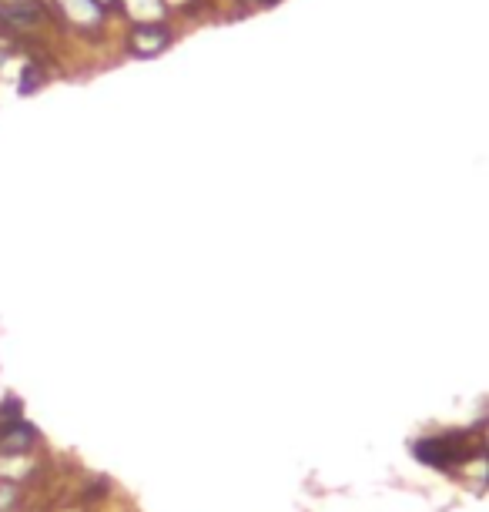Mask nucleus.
Instances as JSON below:
<instances>
[{"instance_id": "1", "label": "nucleus", "mask_w": 489, "mask_h": 512, "mask_svg": "<svg viewBox=\"0 0 489 512\" xmlns=\"http://www.w3.org/2000/svg\"><path fill=\"white\" fill-rule=\"evenodd\" d=\"M37 429L31 422L24 419H14V422H4L0 425V459H14V456H31L37 449Z\"/></svg>"}, {"instance_id": "2", "label": "nucleus", "mask_w": 489, "mask_h": 512, "mask_svg": "<svg viewBox=\"0 0 489 512\" xmlns=\"http://www.w3.org/2000/svg\"><path fill=\"white\" fill-rule=\"evenodd\" d=\"M165 44H168V34L161 31V27H138V31L131 34V51L138 54V57L158 54Z\"/></svg>"}, {"instance_id": "3", "label": "nucleus", "mask_w": 489, "mask_h": 512, "mask_svg": "<svg viewBox=\"0 0 489 512\" xmlns=\"http://www.w3.org/2000/svg\"><path fill=\"white\" fill-rule=\"evenodd\" d=\"M44 84V71L37 64H24V74H21V94H34L37 88Z\"/></svg>"}, {"instance_id": "4", "label": "nucleus", "mask_w": 489, "mask_h": 512, "mask_svg": "<svg viewBox=\"0 0 489 512\" xmlns=\"http://www.w3.org/2000/svg\"><path fill=\"white\" fill-rule=\"evenodd\" d=\"M483 449L489 452V422H486V429H483Z\"/></svg>"}]
</instances>
